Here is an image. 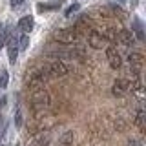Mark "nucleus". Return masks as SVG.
Instances as JSON below:
<instances>
[{
	"instance_id": "1",
	"label": "nucleus",
	"mask_w": 146,
	"mask_h": 146,
	"mask_svg": "<svg viewBox=\"0 0 146 146\" xmlns=\"http://www.w3.org/2000/svg\"><path fill=\"white\" fill-rule=\"evenodd\" d=\"M49 100L51 99H49L48 91H44V88L36 90V91H33V95H31V108H33L35 113L44 111V110L49 106Z\"/></svg>"
},
{
	"instance_id": "2",
	"label": "nucleus",
	"mask_w": 146,
	"mask_h": 146,
	"mask_svg": "<svg viewBox=\"0 0 146 146\" xmlns=\"http://www.w3.org/2000/svg\"><path fill=\"white\" fill-rule=\"evenodd\" d=\"M53 38L60 44H73L79 40V29L77 27H66V29H60L53 35Z\"/></svg>"
},
{
	"instance_id": "3",
	"label": "nucleus",
	"mask_w": 146,
	"mask_h": 146,
	"mask_svg": "<svg viewBox=\"0 0 146 146\" xmlns=\"http://www.w3.org/2000/svg\"><path fill=\"white\" fill-rule=\"evenodd\" d=\"M44 71H46V75H49V77H64V75H68L70 68H68L64 62H60V60H55V62L49 64Z\"/></svg>"
},
{
	"instance_id": "4",
	"label": "nucleus",
	"mask_w": 146,
	"mask_h": 146,
	"mask_svg": "<svg viewBox=\"0 0 146 146\" xmlns=\"http://www.w3.org/2000/svg\"><path fill=\"white\" fill-rule=\"evenodd\" d=\"M130 88H131V82L128 79H117L113 82V86H111V93L117 95V97H121V95H124L126 91H130Z\"/></svg>"
},
{
	"instance_id": "5",
	"label": "nucleus",
	"mask_w": 146,
	"mask_h": 146,
	"mask_svg": "<svg viewBox=\"0 0 146 146\" xmlns=\"http://www.w3.org/2000/svg\"><path fill=\"white\" fill-rule=\"evenodd\" d=\"M6 44H7V57H9V62L15 64V62H17V57H18V42H17V36H11V35H9L7 40H6Z\"/></svg>"
},
{
	"instance_id": "6",
	"label": "nucleus",
	"mask_w": 146,
	"mask_h": 146,
	"mask_svg": "<svg viewBox=\"0 0 146 146\" xmlns=\"http://www.w3.org/2000/svg\"><path fill=\"white\" fill-rule=\"evenodd\" d=\"M128 60H130V66H131V70H133V73L139 75L141 68H143V64H144V57L141 53H130L128 55Z\"/></svg>"
},
{
	"instance_id": "7",
	"label": "nucleus",
	"mask_w": 146,
	"mask_h": 146,
	"mask_svg": "<svg viewBox=\"0 0 146 146\" xmlns=\"http://www.w3.org/2000/svg\"><path fill=\"white\" fill-rule=\"evenodd\" d=\"M106 57H108V62H110V66H111L113 70H119V68L122 66V58H121V55L117 53L115 48H108L106 49Z\"/></svg>"
},
{
	"instance_id": "8",
	"label": "nucleus",
	"mask_w": 146,
	"mask_h": 146,
	"mask_svg": "<svg viewBox=\"0 0 146 146\" xmlns=\"http://www.w3.org/2000/svg\"><path fill=\"white\" fill-rule=\"evenodd\" d=\"M88 44H90L93 49H102V46H104V36L100 35L99 31H90V35H88Z\"/></svg>"
},
{
	"instance_id": "9",
	"label": "nucleus",
	"mask_w": 146,
	"mask_h": 146,
	"mask_svg": "<svg viewBox=\"0 0 146 146\" xmlns=\"http://www.w3.org/2000/svg\"><path fill=\"white\" fill-rule=\"evenodd\" d=\"M18 29L26 35L29 33V31L33 29V17H22L20 20H18Z\"/></svg>"
},
{
	"instance_id": "10",
	"label": "nucleus",
	"mask_w": 146,
	"mask_h": 146,
	"mask_svg": "<svg viewBox=\"0 0 146 146\" xmlns=\"http://www.w3.org/2000/svg\"><path fill=\"white\" fill-rule=\"evenodd\" d=\"M133 38H135L133 33H131V31H128V29H121L117 33V40H121L124 46H131V44H133Z\"/></svg>"
},
{
	"instance_id": "11",
	"label": "nucleus",
	"mask_w": 146,
	"mask_h": 146,
	"mask_svg": "<svg viewBox=\"0 0 146 146\" xmlns=\"http://www.w3.org/2000/svg\"><path fill=\"white\" fill-rule=\"evenodd\" d=\"M131 27H133V31H131V33H135L139 40H144V29H143V24H141V20L137 17L133 18V24H131Z\"/></svg>"
},
{
	"instance_id": "12",
	"label": "nucleus",
	"mask_w": 146,
	"mask_h": 146,
	"mask_svg": "<svg viewBox=\"0 0 146 146\" xmlns=\"http://www.w3.org/2000/svg\"><path fill=\"white\" fill-rule=\"evenodd\" d=\"M73 144V131H66L60 137V146H71Z\"/></svg>"
},
{
	"instance_id": "13",
	"label": "nucleus",
	"mask_w": 146,
	"mask_h": 146,
	"mask_svg": "<svg viewBox=\"0 0 146 146\" xmlns=\"http://www.w3.org/2000/svg\"><path fill=\"white\" fill-rule=\"evenodd\" d=\"M60 4L58 2H49V4H38V11H53V9H58Z\"/></svg>"
},
{
	"instance_id": "14",
	"label": "nucleus",
	"mask_w": 146,
	"mask_h": 146,
	"mask_svg": "<svg viewBox=\"0 0 146 146\" xmlns=\"http://www.w3.org/2000/svg\"><path fill=\"white\" fill-rule=\"evenodd\" d=\"M135 124L141 128V131H144V111H143V110H139V111H137V117H135Z\"/></svg>"
},
{
	"instance_id": "15",
	"label": "nucleus",
	"mask_w": 146,
	"mask_h": 146,
	"mask_svg": "<svg viewBox=\"0 0 146 146\" xmlns=\"http://www.w3.org/2000/svg\"><path fill=\"white\" fill-rule=\"evenodd\" d=\"M27 46H29V36L24 33L20 36V40H18V49H27Z\"/></svg>"
},
{
	"instance_id": "16",
	"label": "nucleus",
	"mask_w": 146,
	"mask_h": 146,
	"mask_svg": "<svg viewBox=\"0 0 146 146\" xmlns=\"http://www.w3.org/2000/svg\"><path fill=\"white\" fill-rule=\"evenodd\" d=\"M48 143H49V135H46V133L36 135V144H38V146H46Z\"/></svg>"
},
{
	"instance_id": "17",
	"label": "nucleus",
	"mask_w": 146,
	"mask_h": 146,
	"mask_svg": "<svg viewBox=\"0 0 146 146\" xmlns=\"http://www.w3.org/2000/svg\"><path fill=\"white\" fill-rule=\"evenodd\" d=\"M7 80H9L7 71H6V70H2V73H0V88H2V90L7 86Z\"/></svg>"
},
{
	"instance_id": "18",
	"label": "nucleus",
	"mask_w": 146,
	"mask_h": 146,
	"mask_svg": "<svg viewBox=\"0 0 146 146\" xmlns=\"http://www.w3.org/2000/svg\"><path fill=\"white\" fill-rule=\"evenodd\" d=\"M111 9H113V13H115V15H117L119 18H126V13L122 11V9L119 7V6H115V4H113V6H111Z\"/></svg>"
},
{
	"instance_id": "19",
	"label": "nucleus",
	"mask_w": 146,
	"mask_h": 146,
	"mask_svg": "<svg viewBox=\"0 0 146 146\" xmlns=\"http://www.w3.org/2000/svg\"><path fill=\"white\" fill-rule=\"evenodd\" d=\"M24 6V0H11V7L13 9H20Z\"/></svg>"
},
{
	"instance_id": "20",
	"label": "nucleus",
	"mask_w": 146,
	"mask_h": 146,
	"mask_svg": "<svg viewBox=\"0 0 146 146\" xmlns=\"http://www.w3.org/2000/svg\"><path fill=\"white\" fill-rule=\"evenodd\" d=\"M77 9H79V4H73V6H70V7H68V9H66V15H68V17H70V15H71V13H75V11H77Z\"/></svg>"
},
{
	"instance_id": "21",
	"label": "nucleus",
	"mask_w": 146,
	"mask_h": 146,
	"mask_svg": "<svg viewBox=\"0 0 146 146\" xmlns=\"http://www.w3.org/2000/svg\"><path fill=\"white\" fill-rule=\"evenodd\" d=\"M15 124L17 126L22 124V115H20V111H18V110H17V115H15Z\"/></svg>"
},
{
	"instance_id": "22",
	"label": "nucleus",
	"mask_w": 146,
	"mask_h": 146,
	"mask_svg": "<svg viewBox=\"0 0 146 146\" xmlns=\"http://www.w3.org/2000/svg\"><path fill=\"white\" fill-rule=\"evenodd\" d=\"M2 133H4V122H2V117H0V139H2Z\"/></svg>"
},
{
	"instance_id": "23",
	"label": "nucleus",
	"mask_w": 146,
	"mask_h": 146,
	"mask_svg": "<svg viewBox=\"0 0 146 146\" xmlns=\"http://www.w3.org/2000/svg\"><path fill=\"white\" fill-rule=\"evenodd\" d=\"M6 106V97H0V108Z\"/></svg>"
},
{
	"instance_id": "24",
	"label": "nucleus",
	"mask_w": 146,
	"mask_h": 146,
	"mask_svg": "<svg viewBox=\"0 0 146 146\" xmlns=\"http://www.w3.org/2000/svg\"><path fill=\"white\" fill-rule=\"evenodd\" d=\"M128 146H139V143L137 141H128Z\"/></svg>"
},
{
	"instance_id": "25",
	"label": "nucleus",
	"mask_w": 146,
	"mask_h": 146,
	"mask_svg": "<svg viewBox=\"0 0 146 146\" xmlns=\"http://www.w3.org/2000/svg\"><path fill=\"white\" fill-rule=\"evenodd\" d=\"M139 4V0H131V6H137Z\"/></svg>"
}]
</instances>
